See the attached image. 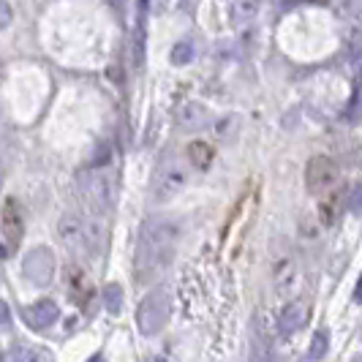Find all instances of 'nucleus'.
<instances>
[{"mask_svg": "<svg viewBox=\"0 0 362 362\" xmlns=\"http://www.w3.org/2000/svg\"><path fill=\"white\" fill-rule=\"evenodd\" d=\"M177 240H180V226L169 218H147L142 223L134 256V272L142 286L150 281H158L166 272L177 251Z\"/></svg>", "mask_w": 362, "mask_h": 362, "instance_id": "1", "label": "nucleus"}, {"mask_svg": "<svg viewBox=\"0 0 362 362\" xmlns=\"http://www.w3.org/2000/svg\"><path fill=\"white\" fill-rule=\"evenodd\" d=\"M188 182V163L177 153H166L153 175V199L169 202L175 199Z\"/></svg>", "mask_w": 362, "mask_h": 362, "instance_id": "2", "label": "nucleus"}, {"mask_svg": "<svg viewBox=\"0 0 362 362\" xmlns=\"http://www.w3.org/2000/svg\"><path fill=\"white\" fill-rule=\"evenodd\" d=\"M172 316V291L169 286H156V289L142 300L136 310V325L142 335H158Z\"/></svg>", "mask_w": 362, "mask_h": 362, "instance_id": "3", "label": "nucleus"}, {"mask_svg": "<svg viewBox=\"0 0 362 362\" xmlns=\"http://www.w3.org/2000/svg\"><path fill=\"white\" fill-rule=\"evenodd\" d=\"M76 182H79L82 197L90 202L95 210L112 207V202H115V188H112V180H109L107 172H101L98 166L82 169V172L76 175Z\"/></svg>", "mask_w": 362, "mask_h": 362, "instance_id": "4", "label": "nucleus"}, {"mask_svg": "<svg viewBox=\"0 0 362 362\" xmlns=\"http://www.w3.org/2000/svg\"><path fill=\"white\" fill-rule=\"evenodd\" d=\"M22 272L25 278L38 286V289H47L54 278V254L49 248H33L25 254V262H22Z\"/></svg>", "mask_w": 362, "mask_h": 362, "instance_id": "5", "label": "nucleus"}, {"mask_svg": "<svg viewBox=\"0 0 362 362\" xmlns=\"http://www.w3.org/2000/svg\"><path fill=\"white\" fill-rule=\"evenodd\" d=\"M335 180H338V163L327 156L310 158L305 166V185L310 194H325L335 185Z\"/></svg>", "mask_w": 362, "mask_h": 362, "instance_id": "6", "label": "nucleus"}, {"mask_svg": "<svg viewBox=\"0 0 362 362\" xmlns=\"http://www.w3.org/2000/svg\"><path fill=\"white\" fill-rule=\"evenodd\" d=\"M79 226H82V248L88 256H98L104 251V243H107V223L98 213H88V216L79 218Z\"/></svg>", "mask_w": 362, "mask_h": 362, "instance_id": "7", "label": "nucleus"}, {"mask_svg": "<svg viewBox=\"0 0 362 362\" xmlns=\"http://www.w3.org/2000/svg\"><path fill=\"white\" fill-rule=\"evenodd\" d=\"M22 319L33 329H47V327H52L60 319V308L52 300H38V303H33V305H28V308L22 310Z\"/></svg>", "mask_w": 362, "mask_h": 362, "instance_id": "8", "label": "nucleus"}, {"mask_svg": "<svg viewBox=\"0 0 362 362\" xmlns=\"http://www.w3.org/2000/svg\"><path fill=\"white\" fill-rule=\"evenodd\" d=\"M57 237H60V243H63V248H66L69 254H74V256L85 254V248H82V226H79V216L66 213V216L60 218V223H57Z\"/></svg>", "mask_w": 362, "mask_h": 362, "instance_id": "9", "label": "nucleus"}, {"mask_svg": "<svg viewBox=\"0 0 362 362\" xmlns=\"http://www.w3.org/2000/svg\"><path fill=\"white\" fill-rule=\"evenodd\" d=\"M305 322H308V305L300 303V300H294V303H289L286 308L278 313V332L284 338H289L297 329H303Z\"/></svg>", "mask_w": 362, "mask_h": 362, "instance_id": "10", "label": "nucleus"}, {"mask_svg": "<svg viewBox=\"0 0 362 362\" xmlns=\"http://www.w3.org/2000/svg\"><path fill=\"white\" fill-rule=\"evenodd\" d=\"M3 237L8 245H19L22 240V216L14 199H6L3 204Z\"/></svg>", "mask_w": 362, "mask_h": 362, "instance_id": "11", "label": "nucleus"}, {"mask_svg": "<svg viewBox=\"0 0 362 362\" xmlns=\"http://www.w3.org/2000/svg\"><path fill=\"white\" fill-rule=\"evenodd\" d=\"M182 128H204L207 126V112L199 104H185L180 112Z\"/></svg>", "mask_w": 362, "mask_h": 362, "instance_id": "12", "label": "nucleus"}, {"mask_svg": "<svg viewBox=\"0 0 362 362\" xmlns=\"http://www.w3.org/2000/svg\"><path fill=\"white\" fill-rule=\"evenodd\" d=\"M188 158L197 169H207L213 163V147L207 142H191L188 145Z\"/></svg>", "mask_w": 362, "mask_h": 362, "instance_id": "13", "label": "nucleus"}, {"mask_svg": "<svg viewBox=\"0 0 362 362\" xmlns=\"http://www.w3.org/2000/svg\"><path fill=\"white\" fill-rule=\"evenodd\" d=\"M104 305H107L109 313H120V308H123V289H120V284H107L104 286Z\"/></svg>", "mask_w": 362, "mask_h": 362, "instance_id": "14", "label": "nucleus"}, {"mask_svg": "<svg viewBox=\"0 0 362 362\" xmlns=\"http://www.w3.org/2000/svg\"><path fill=\"white\" fill-rule=\"evenodd\" d=\"M256 8H259L256 0H237L235 6H232V22H237V25L248 22L256 14Z\"/></svg>", "mask_w": 362, "mask_h": 362, "instance_id": "15", "label": "nucleus"}, {"mask_svg": "<svg viewBox=\"0 0 362 362\" xmlns=\"http://www.w3.org/2000/svg\"><path fill=\"white\" fill-rule=\"evenodd\" d=\"M327 349H329V332H327V329H319V332L313 335V341H310L308 357L310 360H322L327 354Z\"/></svg>", "mask_w": 362, "mask_h": 362, "instance_id": "16", "label": "nucleus"}, {"mask_svg": "<svg viewBox=\"0 0 362 362\" xmlns=\"http://www.w3.org/2000/svg\"><path fill=\"white\" fill-rule=\"evenodd\" d=\"M172 63L175 66H188L191 60H194V44L191 41H180V44H175V49H172Z\"/></svg>", "mask_w": 362, "mask_h": 362, "instance_id": "17", "label": "nucleus"}, {"mask_svg": "<svg viewBox=\"0 0 362 362\" xmlns=\"http://www.w3.org/2000/svg\"><path fill=\"white\" fill-rule=\"evenodd\" d=\"M251 357H254V362H272L270 349L264 346V341H262V338H256V341H254V351H251Z\"/></svg>", "mask_w": 362, "mask_h": 362, "instance_id": "18", "label": "nucleus"}, {"mask_svg": "<svg viewBox=\"0 0 362 362\" xmlns=\"http://www.w3.org/2000/svg\"><path fill=\"white\" fill-rule=\"evenodd\" d=\"M11 25V6L6 0H0V30H6Z\"/></svg>", "mask_w": 362, "mask_h": 362, "instance_id": "19", "label": "nucleus"}, {"mask_svg": "<svg viewBox=\"0 0 362 362\" xmlns=\"http://www.w3.org/2000/svg\"><path fill=\"white\" fill-rule=\"evenodd\" d=\"M14 362H38V354L30 349H17L14 351Z\"/></svg>", "mask_w": 362, "mask_h": 362, "instance_id": "20", "label": "nucleus"}, {"mask_svg": "<svg viewBox=\"0 0 362 362\" xmlns=\"http://www.w3.org/2000/svg\"><path fill=\"white\" fill-rule=\"evenodd\" d=\"M351 213H360V185L351 188Z\"/></svg>", "mask_w": 362, "mask_h": 362, "instance_id": "21", "label": "nucleus"}, {"mask_svg": "<svg viewBox=\"0 0 362 362\" xmlns=\"http://www.w3.org/2000/svg\"><path fill=\"white\" fill-rule=\"evenodd\" d=\"M8 319H11V316H8V308L0 303V327H8Z\"/></svg>", "mask_w": 362, "mask_h": 362, "instance_id": "22", "label": "nucleus"}, {"mask_svg": "<svg viewBox=\"0 0 362 362\" xmlns=\"http://www.w3.org/2000/svg\"><path fill=\"white\" fill-rule=\"evenodd\" d=\"M3 177H6V166H3V158H0V188H3Z\"/></svg>", "mask_w": 362, "mask_h": 362, "instance_id": "23", "label": "nucleus"}, {"mask_svg": "<svg viewBox=\"0 0 362 362\" xmlns=\"http://www.w3.org/2000/svg\"><path fill=\"white\" fill-rule=\"evenodd\" d=\"M88 362H104V357H101V354H93V357Z\"/></svg>", "mask_w": 362, "mask_h": 362, "instance_id": "24", "label": "nucleus"}, {"mask_svg": "<svg viewBox=\"0 0 362 362\" xmlns=\"http://www.w3.org/2000/svg\"><path fill=\"white\" fill-rule=\"evenodd\" d=\"M150 362H169L166 357H156V360H150Z\"/></svg>", "mask_w": 362, "mask_h": 362, "instance_id": "25", "label": "nucleus"}]
</instances>
